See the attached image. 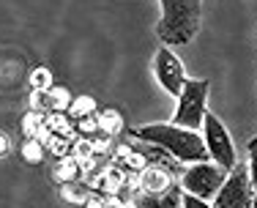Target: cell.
Returning <instances> with one entry per match:
<instances>
[{
  "mask_svg": "<svg viewBox=\"0 0 257 208\" xmlns=\"http://www.w3.org/2000/svg\"><path fill=\"white\" fill-rule=\"evenodd\" d=\"M90 194H93V192L88 189V183H85V181H79V183H63V186H60V197H63L66 203H74V205H85Z\"/></svg>",
  "mask_w": 257,
  "mask_h": 208,
  "instance_id": "5bb4252c",
  "label": "cell"
},
{
  "mask_svg": "<svg viewBox=\"0 0 257 208\" xmlns=\"http://www.w3.org/2000/svg\"><path fill=\"white\" fill-rule=\"evenodd\" d=\"M181 208H213L208 200H200V197H194V194H189V192H183V197H181Z\"/></svg>",
  "mask_w": 257,
  "mask_h": 208,
  "instance_id": "603a6c76",
  "label": "cell"
},
{
  "mask_svg": "<svg viewBox=\"0 0 257 208\" xmlns=\"http://www.w3.org/2000/svg\"><path fill=\"white\" fill-rule=\"evenodd\" d=\"M82 208H104V197H101V194H90V197H88V203H85Z\"/></svg>",
  "mask_w": 257,
  "mask_h": 208,
  "instance_id": "cb8c5ba5",
  "label": "cell"
},
{
  "mask_svg": "<svg viewBox=\"0 0 257 208\" xmlns=\"http://www.w3.org/2000/svg\"><path fill=\"white\" fill-rule=\"evenodd\" d=\"M74 129H77V137H85V140H93L99 137V118L96 115H88V118H79L74 121Z\"/></svg>",
  "mask_w": 257,
  "mask_h": 208,
  "instance_id": "d6986e66",
  "label": "cell"
},
{
  "mask_svg": "<svg viewBox=\"0 0 257 208\" xmlns=\"http://www.w3.org/2000/svg\"><path fill=\"white\" fill-rule=\"evenodd\" d=\"M208 93H211V79H186L178 96L173 124L192 132L203 129V118L208 113Z\"/></svg>",
  "mask_w": 257,
  "mask_h": 208,
  "instance_id": "3957f363",
  "label": "cell"
},
{
  "mask_svg": "<svg viewBox=\"0 0 257 208\" xmlns=\"http://www.w3.org/2000/svg\"><path fill=\"white\" fill-rule=\"evenodd\" d=\"M99 101L93 99V96H74L71 99V104H69V110H66V115H69L71 121H79V118H88V115H96L99 113Z\"/></svg>",
  "mask_w": 257,
  "mask_h": 208,
  "instance_id": "4fadbf2b",
  "label": "cell"
},
{
  "mask_svg": "<svg viewBox=\"0 0 257 208\" xmlns=\"http://www.w3.org/2000/svg\"><path fill=\"white\" fill-rule=\"evenodd\" d=\"M44 148L50 151V154H55L58 159H63V156L71 154V148H74V140H71V137H63V134H50V137H47V143H44Z\"/></svg>",
  "mask_w": 257,
  "mask_h": 208,
  "instance_id": "e0dca14e",
  "label": "cell"
},
{
  "mask_svg": "<svg viewBox=\"0 0 257 208\" xmlns=\"http://www.w3.org/2000/svg\"><path fill=\"white\" fill-rule=\"evenodd\" d=\"M154 77L156 82L162 85L164 93H170L173 99H178L181 90H183V82H186V69H183L181 58L175 55L173 47H159L156 55H154Z\"/></svg>",
  "mask_w": 257,
  "mask_h": 208,
  "instance_id": "52a82bcc",
  "label": "cell"
},
{
  "mask_svg": "<svg viewBox=\"0 0 257 208\" xmlns=\"http://www.w3.org/2000/svg\"><path fill=\"white\" fill-rule=\"evenodd\" d=\"M203 143H205L208 159H211L213 164H219L222 170L230 173L238 164V151H235V145H232L230 132L224 129L219 115H213L211 110H208L205 118H203Z\"/></svg>",
  "mask_w": 257,
  "mask_h": 208,
  "instance_id": "5b68a950",
  "label": "cell"
},
{
  "mask_svg": "<svg viewBox=\"0 0 257 208\" xmlns=\"http://www.w3.org/2000/svg\"><path fill=\"white\" fill-rule=\"evenodd\" d=\"M181 197H183V189H181V183L175 181L173 186L162 194H145L137 189V192L128 194L126 200L132 203V208H181Z\"/></svg>",
  "mask_w": 257,
  "mask_h": 208,
  "instance_id": "9c48e42d",
  "label": "cell"
},
{
  "mask_svg": "<svg viewBox=\"0 0 257 208\" xmlns=\"http://www.w3.org/2000/svg\"><path fill=\"white\" fill-rule=\"evenodd\" d=\"M47 96H50V113H66L69 110V104L74 96L69 93V88H63V85H52L50 90H47Z\"/></svg>",
  "mask_w": 257,
  "mask_h": 208,
  "instance_id": "9a60e30c",
  "label": "cell"
},
{
  "mask_svg": "<svg viewBox=\"0 0 257 208\" xmlns=\"http://www.w3.org/2000/svg\"><path fill=\"white\" fill-rule=\"evenodd\" d=\"M30 85H33V90H50L52 85H55L52 71L47 69V66H39V69H33V74H30Z\"/></svg>",
  "mask_w": 257,
  "mask_h": 208,
  "instance_id": "ffe728a7",
  "label": "cell"
},
{
  "mask_svg": "<svg viewBox=\"0 0 257 208\" xmlns=\"http://www.w3.org/2000/svg\"><path fill=\"white\" fill-rule=\"evenodd\" d=\"M213 208H254V192L252 181H249V167L238 162L227 173L219 194L213 197Z\"/></svg>",
  "mask_w": 257,
  "mask_h": 208,
  "instance_id": "8992f818",
  "label": "cell"
},
{
  "mask_svg": "<svg viewBox=\"0 0 257 208\" xmlns=\"http://www.w3.org/2000/svg\"><path fill=\"white\" fill-rule=\"evenodd\" d=\"M30 110L41 113V115L50 113V96H47V90H33L30 93Z\"/></svg>",
  "mask_w": 257,
  "mask_h": 208,
  "instance_id": "7402d4cb",
  "label": "cell"
},
{
  "mask_svg": "<svg viewBox=\"0 0 257 208\" xmlns=\"http://www.w3.org/2000/svg\"><path fill=\"white\" fill-rule=\"evenodd\" d=\"M96 118H99V132L104 134V137H118L120 132L126 129V124H123V115L118 113V110H112V107H101L99 113H96Z\"/></svg>",
  "mask_w": 257,
  "mask_h": 208,
  "instance_id": "8fae6325",
  "label": "cell"
},
{
  "mask_svg": "<svg viewBox=\"0 0 257 208\" xmlns=\"http://www.w3.org/2000/svg\"><path fill=\"white\" fill-rule=\"evenodd\" d=\"M44 126L50 129V134H63V137H71V140H77V129H74V124H71V118L66 113H47L44 115Z\"/></svg>",
  "mask_w": 257,
  "mask_h": 208,
  "instance_id": "7c38bea8",
  "label": "cell"
},
{
  "mask_svg": "<svg viewBox=\"0 0 257 208\" xmlns=\"http://www.w3.org/2000/svg\"><path fill=\"white\" fill-rule=\"evenodd\" d=\"M224 178H227V170H222L219 164L213 162H197V164H189V167L181 170V189L200 200H208L213 203V197L219 194Z\"/></svg>",
  "mask_w": 257,
  "mask_h": 208,
  "instance_id": "277c9868",
  "label": "cell"
},
{
  "mask_svg": "<svg viewBox=\"0 0 257 208\" xmlns=\"http://www.w3.org/2000/svg\"><path fill=\"white\" fill-rule=\"evenodd\" d=\"M175 175H181V173H175L173 167H167V164H148L143 173H137L140 192H145V194L167 192V189L175 183Z\"/></svg>",
  "mask_w": 257,
  "mask_h": 208,
  "instance_id": "ba28073f",
  "label": "cell"
},
{
  "mask_svg": "<svg viewBox=\"0 0 257 208\" xmlns=\"http://www.w3.org/2000/svg\"><path fill=\"white\" fill-rule=\"evenodd\" d=\"M44 126V115L41 113H33V110H28L25 115H22V134H25V140H33L39 129Z\"/></svg>",
  "mask_w": 257,
  "mask_h": 208,
  "instance_id": "ac0fdd59",
  "label": "cell"
},
{
  "mask_svg": "<svg viewBox=\"0 0 257 208\" xmlns=\"http://www.w3.org/2000/svg\"><path fill=\"white\" fill-rule=\"evenodd\" d=\"M162 14L156 22V36L164 47H186L200 33L203 0H159Z\"/></svg>",
  "mask_w": 257,
  "mask_h": 208,
  "instance_id": "7a4b0ae2",
  "label": "cell"
},
{
  "mask_svg": "<svg viewBox=\"0 0 257 208\" xmlns=\"http://www.w3.org/2000/svg\"><path fill=\"white\" fill-rule=\"evenodd\" d=\"M137 143H148L170 154L175 162L183 164H197V162H211L203 143V134L192 129H181L175 124H148V126H134L132 132Z\"/></svg>",
  "mask_w": 257,
  "mask_h": 208,
  "instance_id": "6da1fadb",
  "label": "cell"
},
{
  "mask_svg": "<svg viewBox=\"0 0 257 208\" xmlns=\"http://www.w3.org/2000/svg\"><path fill=\"white\" fill-rule=\"evenodd\" d=\"M246 154H249V162H246V167H249V181H252V192H254V208H257V137L249 140V145H246Z\"/></svg>",
  "mask_w": 257,
  "mask_h": 208,
  "instance_id": "44dd1931",
  "label": "cell"
},
{
  "mask_svg": "<svg viewBox=\"0 0 257 208\" xmlns=\"http://www.w3.org/2000/svg\"><path fill=\"white\" fill-rule=\"evenodd\" d=\"M20 154H22V162H28V164H41V162H44L47 148H44V143H39V140L33 137V140H25V143H22Z\"/></svg>",
  "mask_w": 257,
  "mask_h": 208,
  "instance_id": "2e32d148",
  "label": "cell"
},
{
  "mask_svg": "<svg viewBox=\"0 0 257 208\" xmlns=\"http://www.w3.org/2000/svg\"><path fill=\"white\" fill-rule=\"evenodd\" d=\"M9 151H11V143H9V137H6L3 132H0V159L9 156Z\"/></svg>",
  "mask_w": 257,
  "mask_h": 208,
  "instance_id": "d4e9b609",
  "label": "cell"
},
{
  "mask_svg": "<svg viewBox=\"0 0 257 208\" xmlns=\"http://www.w3.org/2000/svg\"><path fill=\"white\" fill-rule=\"evenodd\" d=\"M52 178L63 186V183H79L85 178V173H82V167H79V159L77 156H63V159H58V164H55V170H52Z\"/></svg>",
  "mask_w": 257,
  "mask_h": 208,
  "instance_id": "30bf717a",
  "label": "cell"
}]
</instances>
